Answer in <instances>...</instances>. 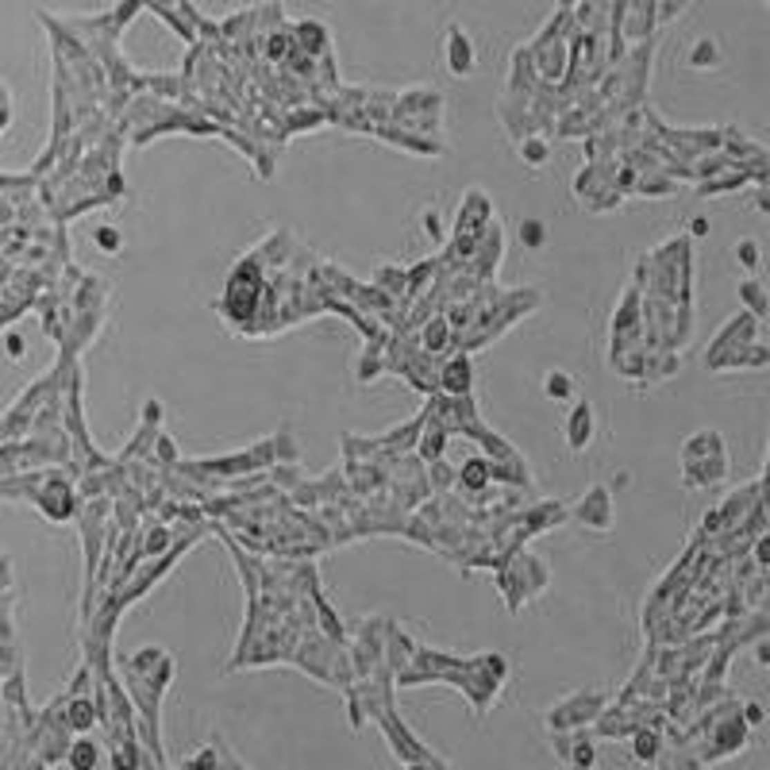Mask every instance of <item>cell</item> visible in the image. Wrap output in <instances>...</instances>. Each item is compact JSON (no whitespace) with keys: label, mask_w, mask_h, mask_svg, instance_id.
<instances>
[{"label":"cell","mask_w":770,"mask_h":770,"mask_svg":"<svg viewBox=\"0 0 770 770\" xmlns=\"http://www.w3.org/2000/svg\"><path fill=\"white\" fill-rule=\"evenodd\" d=\"M740 259H744V266H755V259H759V251H755L751 243H740Z\"/></svg>","instance_id":"obj_15"},{"label":"cell","mask_w":770,"mask_h":770,"mask_svg":"<svg viewBox=\"0 0 770 770\" xmlns=\"http://www.w3.org/2000/svg\"><path fill=\"white\" fill-rule=\"evenodd\" d=\"M462 482H466V489H482V485L489 482V466L478 462V458H470L466 470H462Z\"/></svg>","instance_id":"obj_8"},{"label":"cell","mask_w":770,"mask_h":770,"mask_svg":"<svg viewBox=\"0 0 770 770\" xmlns=\"http://www.w3.org/2000/svg\"><path fill=\"white\" fill-rule=\"evenodd\" d=\"M590 428H593V420H590V404H578V412H574V428H570V447H574V451H582V447H585V439H590Z\"/></svg>","instance_id":"obj_3"},{"label":"cell","mask_w":770,"mask_h":770,"mask_svg":"<svg viewBox=\"0 0 770 770\" xmlns=\"http://www.w3.org/2000/svg\"><path fill=\"white\" fill-rule=\"evenodd\" d=\"M251 308H254V281L251 274H239L227 289V312L243 320V316H251Z\"/></svg>","instance_id":"obj_2"},{"label":"cell","mask_w":770,"mask_h":770,"mask_svg":"<svg viewBox=\"0 0 770 770\" xmlns=\"http://www.w3.org/2000/svg\"><path fill=\"white\" fill-rule=\"evenodd\" d=\"M439 343H443V323H435L428 332V347H439Z\"/></svg>","instance_id":"obj_16"},{"label":"cell","mask_w":770,"mask_h":770,"mask_svg":"<svg viewBox=\"0 0 770 770\" xmlns=\"http://www.w3.org/2000/svg\"><path fill=\"white\" fill-rule=\"evenodd\" d=\"M574 762H578V767H593V747L590 744L574 747Z\"/></svg>","instance_id":"obj_14"},{"label":"cell","mask_w":770,"mask_h":770,"mask_svg":"<svg viewBox=\"0 0 770 770\" xmlns=\"http://www.w3.org/2000/svg\"><path fill=\"white\" fill-rule=\"evenodd\" d=\"M520 243H524L528 251H539L547 243V227L539 224V220H520Z\"/></svg>","instance_id":"obj_5"},{"label":"cell","mask_w":770,"mask_h":770,"mask_svg":"<svg viewBox=\"0 0 770 770\" xmlns=\"http://www.w3.org/2000/svg\"><path fill=\"white\" fill-rule=\"evenodd\" d=\"M747 720H751V724H759V720H762V708L759 705H747Z\"/></svg>","instance_id":"obj_18"},{"label":"cell","mask_w":770,"mask_h":770,"mask_svg":"<svg viewBox=\"0 0 770 770\" xmlns=\"http://www.w3.org/2000/svg\"><path fill=\"white\" fill-rule=\"evenodd\" d=\"M281 50H285V39H274L270 43V58H281Z\"/></svg>","instance_id":"obj_17"},{"label":"cell","mask_w":770,"mask_h":770,"mask_svg":"<svg viewBox=\"0 0 770 770\" xmlns=\"http://www.w3.org/2000/svg\"><path fill=\"white\" fill-rule=\"evenodd\" d=\"M717 62H720L717 43H713V39H701V43L693 46V54H690V66H693V70H713Z\"/></svg>","instance_id":"obj_4"},{"label":"cell","mask_w":770,"mask_h":770,"mask_svg":"<svg viewBox=\"0 0 770 770\" xmlns=\"http://www.w3.org/2000/svg\"><path fill=\"white\" fill-rule=\"evenodd\" d=\"M97 243L104 247V251H116L120 247V235H116V227H100L97 232Z\"/></svg>","instance_id":"obj_12"},{"label":"cell","mask_w":770,"mask_h":770,"mask_svg":"<svg viewBox=\"0 0 770 770\" xmlns=\"http://www.w3.org/2000/svg\"><path fill=\"white\" fill-rule=\"evenodd\" d=\"M447 66H451V73H458V77H466V73L474 70V50H470V39H466L458 27H451V35H447Z\"/></svg>","instance_id":"obj_1"},{"label":"cell","mask_w":770,"mask_h":770,"mask_svg":"<svg viewBox=\"0 0 770 770\" xmlns=\"http://www.w3.org/2000/svg\"><path fill=\"white\" fill-rule=\"evenodd\" d=\"M632 747H636V755H639L644 762H651V759H655V751H659V740H655L651 732H639L636 740H632Z\"/></svg>","instance_id":"obj_11"},{"label":"cell","mask_w":770,"mask_h":770,"mask_svg":"<svg viewBox=\"0 0 770 770\" xmlns=\"http://www.w3.org/2000/svg\"><path fill=\"white\" fill-rule=\"evenodd\" d=\"M443 382H447V389L462 393L466 385H470V362H466V359H455V362L447 366V374H443Z\"/></svg>","instance_id":"obj_6"},{"label":"cell","mask_w":770,"mask_h":770,"mask_svg":"<svg viewBox=\"0 0 770 770\" xmlns=\"http://www.w3.org/2000/svg\"><path fill=\"white\" fill-rule=\"evenodd\" d=\"M70 724L77 728V732L93 728V705H89V701H77V705L70 708Z\"/></svg>","instance_id":"obj_10"},{"label":"cell","mask_w":770,"mask_h":770,"mask_svg":"<svg viewBox=\"0 0 770 770\" xmlns=\"http://www.w3.org/2000/svg\"><path fill=\"white\" fill-rule=\"evenodd\" d=\"M570 389H574L570 374H563V370H551V374H547V397L566 401V397H570Z\"/></svg>","instance_id":"obj_7"},{"label":"cell","mask_w":770,"mask_h":770,"mask_svg":"<svg viewBox=\"0 0 770 770\" xmlns=\"http://www.w3.org/2000/svg\"><path fill=\"white\" fill-rule=\"evenodd\" d=\"M8 350H12V355H24V339H19V335H16V339H8Z\"/></svg>","instance_id":"obj_19"},{"label":"cell","mask_w":770,"mask_h":770,"mask_svg":"<svg viewBox=\"0 0 770 770\" xmlns=\"http://www.w3.org/2000/svg\"><path fill=\"white\" fill-rule=\"evenodd\" d=\"M70 762H73V767H97V747L85 744V740H81V744H73Z\"/></svg>","instance_id":"obj_9"},{"label":"cell","mask_w":770,"mask_h":770,"mask_svg":"<svg viewBox=\"0 0 770 770\" xmlns=\"http://www.w3.org/2000/svg\"><path fill=\"white\" fill-rule=\"evenodd\" d=\"M524 158H528V162H543L547 158V143H528V147H524Z\"/></svg>","instance_id":"obj_13"}]
</instances>
